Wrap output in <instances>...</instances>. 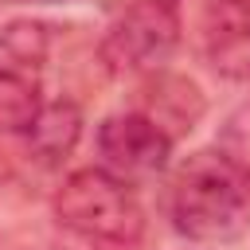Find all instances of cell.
Instances as JSON below:
<instances>
[{
    "label": "cell",
    "instance_id": "cell-1",
    "mask_svg": "<svg viewBox=\"0 0 250 250\" xmlns=\"http://www.w3.org/2000/svg\"><path fill=\"white\" fill-rule=\"evenodd\" d=\"M168 211L180 234L195 242H230L250 227V176L219 145L199 148L180 164Z\"/></svg>",
    "mask_w": 250,
    "mask_h": 250
},
{
    "label": "cell",
    "instance_id": "cell-2",
    "mask_svg": "<svg viewBox=\"0 0 250 250\" xmlns=\"http://www.w3.org/2000/svg\"><path fill=\"white\" fill-rule=\"evenodd\" d=\"M55 219L78 238L109 250H129L145 234V211L133 184L109 176L105 168H82L55 191Z\"/></svg>",
    "mask_w": 250,
    "mask_h": 250
},
{
    "label": "cell",
    "instance_id": "cell-3",
    "mask_svg": "<svg viewBox=\"0 0 250 250\" xmlns=\"http://www.w3.org/2000/svg\"><path fill=\"white\" fill-rule=\"evenodd\" d=\"M180 43V8L172 0H129L113 12L102 35V59L109 70L141 74L160 66Z\"/></svg>",
    "mask_w": 250,
    "mask_h": 250
},
{
    "label": "cell",
    "instance_id": "cell-4",
    "mask_svg": "<svg viewBox=\"0 0 250 250\" xmlns=\"http://www.w3.org/2000/svg\"><path fill=\"white\" fill-rule=\"evenodd\" d=\"M98 156L109 176L125 184H141L164 172L172 156V137L145 113H117L105 117L98 129Z\"/></svg>",
    "mask_w": 250,
    "mask_h": 250
},
{
    "label": "cell",
    "instance_id": "cell-5",
    "mask_svg": "<svg viewBox=\"0 0 250 250\" xmlns=\"http://www.w3.org/2000/svg\"><path fill=\"white\" fill-rule=\"evenodd\" d=\"M78 133H82V113L74 102H51L39 109L35 125L27 129V145L31 152L43 160V164H59L66 160V152L78 145Z\"/></svg>",
    "mask_w": 250,
    "mask_h": 250
},
{
    "label": "cell",
    "instance_id": "cell-6",
    "mask_svg": "<svg viewBox=\"0 0 250 250\" xmlns=\"http://www.w3.org/2000/svg\"><path fill=\"white\" fill-rule=\"evenodd\" d=\"M43 109L39 86L16 66H0V133H27Z\"/></svg>",
    "mask_w": 250,
    "mask_h": 250
},
{
    "label": "cell",
    "instance_id": "cell-7",
    "mask_svg": "<svg viewBox=\"0 0 250 250\" xmlns=\"http://www.w3.org/2000/svg\"><path fill=\"white\" fill-rule=\"evenodd\" d=\"M203 113V98L191 82L184 78H160L156 90H152V105L145 109L148 121H156L160 129L164 125H176V129H191ZM168 133V129H164Z\"/></svg>",
    "mask_w": 250,
    "mask_h": 250
},
{
    "label": "cell",
    "instance_id": "cell-8",
    "mask_svg": "<svg viewBox=\"0 0 250 250\" xmlns=\"http://www.w3.org/2000/svg\"><path fill=\"white\" fill-rule=\"evenodd\" d=\"M219 148L250 176V105H242L238 113L227 117V125H223V133H219Z\"/></svg>",
    "mask_w": 250,
    "mask_h": 250
},
{
    "label": "cell",
    "instance_id": "cell-9",
    "mask_svg": "<svg viewBox=\"0 0 250 250\" xmlns=\"http://www.w3.org/2000/svg\"><path fill=\"white\" fill-rule=\"evenodd\" d=\"M4 47L20 59V62H39L43 51H47V27L43 23H12L4 31Z\"/></svg>",
    "mask_w": 250,
    "mask_h": 250
}]
</instances>
